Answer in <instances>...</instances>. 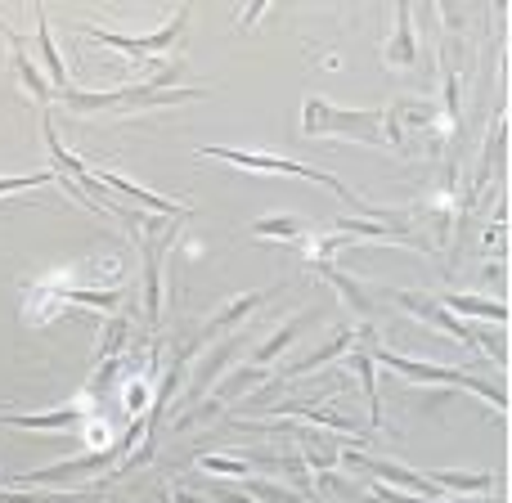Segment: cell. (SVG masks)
<instances>
[{
	"mask_svg": "<svg viewBox=\"0 0 512 503\" xmlns=\"http://www.w3.org/2000/svg\"><path fill=\"white\" fill-rule=\"evenodd\" d=\"M369 355H373V364H387L391 373H400V378H409V382H432V387H463V391H477V396L486 400L490 409L508 414V396H504V387H490V382H481L477 373L445 369V364H418V360H409V355L387 351V346H373Z\"/></svg>",
	"mask_w": 512,
	"mask_h": 503,
	"instance_id": "obj_1",
	"label": "cell"
},
{
	"mask_svg": "<svg viewBox=\"0 0 512 503\" xmlns=\"http://www.w3.org/2000/svg\"><path fill=\"white\" fill-rule=\"evenodd\" d=\"M301 131L306 135H342V140H360V144H387L382 140V113L337 108V104L315 99V95L301 104Z\"/></svg>",
	"mask_w": 512,
	"mask_h": 503,
	"instance_id": "obj_2",
	"label": "cell"
},
{
	"mask_svg": "<svg viewBox=\"0 0 512 503\" xmlns=\"http://www.w3.org/2000/svg\"><path fill=\"white\" fill-rule=\"evenodd\" d=\"M198 158H221V162H230V167H243V171H270V176H301V180H310V185H328V189H333V194L351 198V189H346L337 176H328V171L306 167V162L279 158V153H248V149H198Z\"/></svg>",
	"mask_w": 512,
	"mask_h": 503,
	"instance_id": "obj_3",
	"label": "cell"
},
{
	"mask_svg": "<svg viewBox=\"0 0 512 503\" xmlns=\"http://www.w3.org/2000/svg\"><path fill=\"white\" fill-rule=\"evenodd\" d=\"M185 23H189V9H180V14L171 18V23L162 27V32L140 36V41H135V36H117V32H108V27H90V23L81 27V32L95 36L99 45H113V50H122L126 59H149V54H162L167 45H176V41H180V32H185Z\"/></svg>",
	"mask_w": 512,
	"mask_h": 503,
	"instance_id": "obj_4",
	"label": "cell"
},
{
	"mask_svg": "<svg viewBox=\"0 0 512 503\" xmlns=\"http://www.w3.org/2000/svg\"><path fill=\"white\" fill-rule=\"evenodd\" d=\"M117 454H126L122 445H113V450H90V454H81V459H63V463H54V468H45V472H32V477H14V486H36V490L68 486V481L81 477V472H104Z\"/></svg>",
	"mask_w": 512,
	"mask_h": 503,
	"instance_id": "obj_5",
	"label": "cell"
},
{
	"mask_svg": "<svg viewBox=\"0 0 512 503\" xmlns=\"http://www.w3.org/2000/svg\"><path fill=\"white\" fill-rule=\"evenodd\" d=\"M396 306L400 310H409L414 319H423V324H436V328H445V333L454 337V342H463L468 351H477L472 346V328L463 324V319H454L450 310L441 306V301H432V297H418V292H396Z\"/></svg>",
	"mask_w": 512,
	"mask_h": 503,
	"instance_id": "obj_6",
	"label": "cell"
},
{
	"mask_svg": "<svg viewBox=\"0 0 512 503\" xmlns=\"http://www.w3.org/2000/svg\"><path fill=\"white\" fill-rule=\"evenodd\" d=\"M99 185H104V189H117V194H126L135 207H144V212H149V216H162V221H167V216H176V221H185V216H194L185 203H171V198H162V194H153V189L135 185V180L113 176V171H104V176H99Z\"/></svg>",
	"mask_w": 512,
	"mask_h": 503,
	"instance_id": "obj_7",
	"label": "cell"
},
{
	"mask_svg": "<svg viewBox=\"0 0 512 503\" xmlns=\"http://www.w3.org/2000/svg\"><path fill=\"white\" fill-rule=\"evenodd\" d=\"M90 418V409L68 405V409H50V414H14V409H0V423L18 427V432H63V427H81Z\"/></svg>",
	"mask_w": 512,
	"mask_h": 503,
	"instance_id": "obj_8",
	"label": "cell"
},
{
	"mask_svg": "<svg viewBox=\"0 0 512 503\" xmlns=\"http://www.w3.org/2000/svg\"><path fill=\"white\" fill-rule=\"evenodd\" d=\"M270 292L274 288H261V292H243V297H234L230 306H221L212 319H207V333H203V342H212V337H221V333H230V328H239V324H248L252 319V310H261L265 301H270Z\"/></svg>",
	"mask_w": 512,
	"mask_h": 503,
	"instance_id": "obj_9",
	"label": "cell"
},
{
	"mask_svg": "<svg viewBox=\"0 0 512 503\" xmlns=\"http://www.w3.org/2000/svg\"><path fill=\"white\" fill-rule=\"evenodd\" d=\"M0 32L9 36V45H14V54H9V63H14V72H18V81H23V90L27 95L36 99V104H50V77H41V72H36V63L27 59V45H23V36L18 32H9L5 23H0Z\"/></svg>",
	"mask_w": 512,
	"mask_h": 503,
	"instance_id": "obj_10",
	"label": "cell"
},
{
	"mask_svg": "<svg viewBox=\"0 0 512 503\" xmlns=\"http://www.w3.org/2000/svg\"><path fill=\"white\" fill-rule=\"evenodd\" d=\"M382 59H387L391 68H414V63H418L414 9H409V5H400V9H396V41H387V50H382Z\"/></svg>",
	"mask_w": 512,
	"mask_h": 503,
	"instance_id": "obj_11",
	"label": "cell"
},
{
	"mask_svg": "<svg viewBox=\"0 0 512 503\" xmlns=\"http://www.w3.org/2000/svg\"><path fill=\"white\" fill-rule=\"evenodd\" d=\"M346 369L360 378L364 387V400H369V432H378L382 427V400H378V369H373V355L369 351H346Z\"/></svg>",
	"mask_w": 512,
	"mask_h": 503,
	"instance_id": "obj_12",
	"label": "cell"
},
{
	"mask_svg": "<svg viewBox=\"0 0 512 503\" xmlns=\"http://www.w3.org/2000/svg\"><path fill=\"white\" fill-rule=\"evenodd\" d=\"M355 337H360V328H337V337L328 346H319V351H310L306 360H297V364H288L283 369V378H301V373H315L319 364H328V360H337V355H346L355 346Z\"/></svg>",
	"mask_w": 512,
	"mask_h": 503,
	"instance_id": "obj_13",
	"label": "cell"
},
{
	"mask_svg": "<svg viewBox=\"0 0 512 503\" xmlns=\"http://www.w3.org/2000/svg\"><path fill=\"white\" fill-rule=\"evenodd\" d=\"M310 270H315L319 279H328V283H333V288L342 292V301H346V306H355V310H360V315H369V310H373V297H369V292H364V283H360V279H351V274H342V270H337V265H328V261H310Z\"/></svg>",
	"mask_w": 512,
	"mask_h": 503,
	"instance_id": "obj_14",
	"label": "cell"
},
{
	"mask_svg": "<svg viewBox=\"0 0 512 503\" xmlns=\"http://www.w3.org/2000/svg\"><path fill=\"white\" fill-rule=\"evenodd\" d=\"M441 306L450 310V315H477V319L508 324V306H504V301H486V297H472V292H445Z\"/></svg>",
	"mask_w": 512,
	"mask_h": 503,
	"instance_id": "obj_15",
	"label": "cell"
},
{
	"mask_svg": "<svg viewBox=\"0 0 512 503\" xmlns=\"http://www.w3.org/2000/svg\"><path fill=\"white\" fill-rule=\"evenodd\" d=\"M239 346H243V337H234V342L216 346V355H207V360L198 364V369H194V387H189V400H198L207 387H212L216 378H221V373H225V364H230L234 355H239Z\"/></svg>",
	"mask_w": 512,
	"mask_h": 503,
	"instance_id": "obj_16",
	"label": "cell"
},
{
	"mask_svg": "<svg viewBox=\"0 0 512 503\" xmlns=\"http://www.w3.org/2000/svg\"><path fill=\"white\" fill-rule=\"evenodd\" d=\"M310 319H315V310H301V315H292L288 324H283L279 333L270 337V342H265V346H256V351H252V364H261V369H265V364H270L274 355L283 351V346H292V342H297V337H301V328H306Z\"/></svg>",
	"mask_w": 512,
	"mask_h": 503,
	"instance_id": "obj_17",
	"label": "cell"
},
{
	"mask_svg": "<svg viewBox=\"0 0 512 503\" xmlns=\"http://www.w3.org/2000/svg\"><path fill=\"white\" fill-rule=\"evenodd\" d=\"M248 234L252 239H301V234H306V221H301V216L279 212V216H265V221H252Z\"/></svg>",
	"mask_w": 512,
	"mask_h": 503,
	"instance_id": "obj_18",
	"label": "cell"
},
{
	"mask_svg": "<svg viewBox=\"0 0 512 503\" xmlns=\"http://www.w3.org/2000/svg\"><path fill=\"white\" fill-rule=\"evenodd\" d=\"M252 463H279V459H270V454H248V459H239V454H230V459H225V454H203V459H198V468L203 472H221V477H248V468Z\"/></svg>",
	"mask_w": 512,
	"mask_h": 503,
	"instance_id": "obj_19",
	"label": "cell"
},
{
	"mask_svg": "<svg viewBox=\"0 0 512 503\" xmlns=\"http://www.w3.org/2000/svg\"><path fill=\"white\" fill-rule=\"evenodd\" d=\"M436 486L441 490H459V495H490L495 490V472H436Z\"/></svg>",
	"mask_w": 512,
	"mask_h": 503,
	"instance_id": "obj_20",
	"label": "cell"
},
{
	"mask_svg": "<svg viewBox=\"0 0 512 503\" xmlns=\"http://www.w3.org/2000/svg\"><path fill=\"white\" fill-rule=\"evenodd\" d=\"M86 306V310H117L122 306V288H104V292H95V288H63L59 292V306Z\"/></svg>",
	"mask_w": 512,
	"mask_h": 503,
	"instance_id": "obj_21",
	"label": "cell"
},
{
	"mask_svg": "<svg viewBox=\"0 0 512 503\" xmlns=\"http://www.w3.org/2000/svg\"><path fill=\"white\" fill-rule=\"evenodd\" d=\"M36 27H41V59H45V68H50V86L54 90H68V68H63V59H59V50H54V41H50V18L45 14H36Z\"/></svg>",
	"mask_w": 512,
	"mask_h": 503,
	"instance_id": "obj_22",
	"label": "cell"
},
{
	"mask_svg": "<svg viewBox=\"0 0 512 503\" xmlns=\"http://www.w3.org/2000/svg\"><path fill=\"white\" fill-rule=\"evenodd\" d=\"M126 337H131V328H126V319H108L104 324V333H99V360L104 364H113L117 360V351L126 346Z\"/></svg>",
	"mask_w": 512,
	"mask_h": 503,
	"instance_id": "obj_23",
	"label": "cell"
},
{
	"mask_svg": "<svg viewBox=\"0 0 512 503\" xmlns=\"http://www.w3.org/2000/svg\"><path fill=\"white\" fill-rule=\"evenodd\" d=\"M261 382H270V369H261V364H243L239 373H234L230 382H225V391L216 400H234L239 391H248V387H261Z\"/></svg>",
	"mask_w": 512,
	"mask_h": 503,
	"instance_id": "obj_24",
	"label": "cell"
},
{
	"mask_svg": "<svg viewBox=\"0 0 512 503\" xmlns=\"http://www.w3.org/2000/svg\"><path fill=\"white\" fill-rule=\"evenodd\" d=\"M36 185H59V171H32V176H0V198L5 194H23Z\"/></svg>",
	"mask_w": 512,
	"mask_h": 503,
	"instance_id": "obj_25",
	"label": "cell"
},
{
	"mask_svg": "<svg viewBox=\"0 0 512 503\" xmlns=\"http://www.w3.org/2000/svg\"><path fill=\"white\" fill-rule=\"evenodd\" d=\"M248 481V477H243ZM248 495L256 499V503H297L301 495L297 490H283V486H270V481H248Z\"/></svg>",
	"mask_w": 512,
	"mask_h": 503,
	"instance_id": "obj_26",
	"label": "cell"
},
{
	"mask_svg": "<svg viewBox=\"0 0 512 503\" xmlns=\"http://www.w3.org/2000/svg\"><path fill=\"white\" fill-rule=\"evenodd\" d=\"M149 387L144 382H126V414H131V427H140V418L149 414Z\"/></svg>",
	"mask_w": 512,
	"mask_h": 503,
	"instance_id": "obj_27",
	"label": "cell"
},
{
	"mask_svg": "<svg viewBox=\"0 0 512 503\" xmlns=\"http://www.w3.org/2000/svg\"><path fill=\"white\" fill-rule=\"evenodd\" d=\"M216 503H256L252 495H239V490H212Z\"/></svg>",
	"mask_w": 512,
	"mask_h": 503,
	"instance_id": "obj_28",
	"label": "cell"
}]
</instances>
